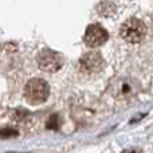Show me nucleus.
I'll use <instances>...</instances> for the list:
<instances>
[{
	"instance_id": "obj_1",
	"label": "nucleus",
	"mask_w": 153,
	"mask_h": 153,
	"mask_svg": "<svg viewBox=\"0 0 153 153\" xmlns=\"http://www.w3.org/2000/svg\"><path fill=\"white\" fill-rule=\"evenodd\" d=\"M48 93H50V87L47 82L40 78H34L28 81L24 87V97L32 105L43 103L48 98Z\"/></svg>"
},
{
	"instance_id": "obj_2",
	"label": "nucleus",
	"mask_w": 153,
	"mask_h": 153,
	"mask_svg": "<svg viewBox=\"0 0 153 153\" xmlns=\"http://www.w3.org/2000/svg\"><path fill=\"white\" fill-rule=\"evenodd\" d=\"M120 35L122 39L129 43H140L146 35V26L140 19L130 18L125 23H122Z\"/></svg>"
},
{
	"instance_id": "obj_3",
	"label": "nucleus",
	"mask_w": 153,
	"mask_h": 153,
	"mask_svg": "<svg viewBox=\"0 0 153 153\" xmlns=\"http://www.w3.org/2000/svg\"><path fill=\"white\" fill-rule=\"evenodd\" d=\"M36 61L40 69L47 73H56L63 66V56L50 48H45L40 51L36 56Z\"/></svg>"
},
{
	"instance_id": "obj_4",
	"label": "nucleus",
	"mask_w": 153,
	"mask_h": 153,
	"mask_svg": "<svg viewBox=\"0 0 153 153\" xmlns=\"http://www.w3.org/2000/svg\"><path fill=\"white\" fill-rule=\"evenodd\" d=\"M111 94L120 101H128L137 94V85L133 79L122 76L111 83Z\"/></svg>"
},
{
	"instance_id": "obj_5",
	"label": "nucleus",
	"mask_w": 153,
	"mask_h": 153,
	"mask_svg": "<svg viewBox=\"0 0 153 153\" xmlns=\"http://www.w3.org/2000/svg\"><path fill=\"white\" fill-rule=\"evenodd\" d=\"M109 38V34L105 28H103L101 24H90L89 27L86 28L85 31V35H83V42L86 46L91 48H95V47H100L102 46L103 43L108 40Z\"/></svg>"
},
{
	"instance_id": "obj_6",
	"label": "nucleus",
	"mask_w": 153,
	"mask_h": 153,
	"mask_svg": "<svg viewBox=\"0 0 153 153\" xmlns=\"http://www.w3.org/2000/svg\"><path fill=\"white\" fill-rule=\"evenodd\" d=\"M79 66L86 73H98L103 67V58L97 51H90L81 58Z\"/></svg>"
},
{
	"instance_id": "obj_7",
	"label": "nucleus",
	"mask_w": 153,
	"mask_h": 153,
	"mask_svg": "<svg viewBox=\"0 0 153 153\" xmlns=\"http://www.w3.org/2000/svg\"><path fill=\"white\" fill-rule=\"evenodd\" d=\"M59 126H61V120H59V116L58 114H53V116L48 118L47 121V128L48 129H59Z\"/></svg>"
},
{
	"instance_id": "obj_8",
	"label": "nucleus",
	"mask_w": 153,
	"mask_h": 153,
	"mask_svg": "<svg viewBox=\"0 0 153 153\" xmlns=\"http://www.w3.org/2000/svg\"><path fill=\"white\" fill-rule=\"evenodd\" d=\"M18 136V132L11 128H7V129H0V137H15Z\"/></svg>"
}]
</instances>
